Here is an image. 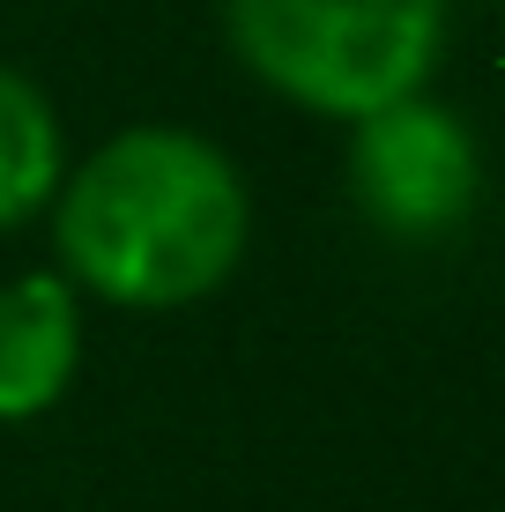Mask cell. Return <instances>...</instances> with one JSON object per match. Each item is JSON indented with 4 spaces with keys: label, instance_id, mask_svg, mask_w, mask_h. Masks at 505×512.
<instances>
[{
    "label": "cell",
    "instance_id": "6da1fadb",
    "mask_svg": "<svg viewBox=\"0 0 505 512\" xmlns=\"http://www.w3.org/2000/svg\"><path fill=\"white\" fill-rule=\"evenodd\" d=\"M52 238L75 290L127 312H179L238 275L253 201L208 134L127 127L67 171Z\"/></svg>",
    "mask_w": 505,
    "mask_h": 512
},
{
    "label": "cell",
    "instance_id": "7a4b0ae2",
    "mask_svg": "<svg viewBox=\"0 0 505 512\" xmlns=\"http://www.w3.org/2000/svg\"><path fill=\"white\" fill-rule=\"evenodd\" d=\"M223 30L275 97L364 119L431 82L446 0H223Z\"/></svg>",
    "mask_w": 505,
    "mask_h": 512
},
{
    "label": "cell",
    "instance_id": "3957f363",
    "mask_svg": "<svg viewBox=\"0 0 505 512\" xmlns=\"http://www.w3.org/2000/svg\"><path fill=\"white\" fill-rule=\"evenodd\" d=\"M350 193L387 238H454L483 201V141L424 90L350 119Z\"/></svg>",
    "mask_w": 505,
    "mask_h": 512
},
{
    "label": "cell",
    "instance_id": "277c9868",
    "mask_svg": "<svg viewBox=\"0 0 505 512\" xmlns=\"http://www.w3.org/2000/svg\"><path fill=\"white\" fill-rule=\"evenodd\" d=\"M82 364V290L67 275L0 282V423H30L75 386Z\"/></svg>",
    "mask_w": 505,
    "mask_h": 512
},
{
    "label": "cell",
    "instance_id": "5b68a950",
    "mask_svg": "<svg viewBox=\"0 0 505 512\" xmlns=\"http://www.w3.org/2000/svg\"><path fill=\"white\" fill-rule=\"evenodd\" d=\"M67 186V134L30 75L0 67V231L45 216Z\"/></svg>",
    "mask_w": 505,
    "mask_h": 512
}]
</instances>
